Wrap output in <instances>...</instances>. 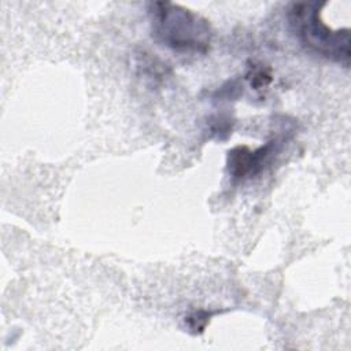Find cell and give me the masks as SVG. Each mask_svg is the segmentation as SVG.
Returning <instances> with one entry per match:
<instances>
[{
  "mask_svg": "<svg viewBox=\"0 0 351 351\" xmlns=\"http://www.w3.org/2000/svg\"><path fill=\"white\" fill-rule=\"evenodd\" d=\"M325 4L318 1L292 3L287 12L289 27L310 52L348 67L351 56L350 29L332 30L321 19V8Z\"/></svg>",
  "mask_w": 351,
  "mask_h": 351,
  "instance_id": "7a4b0ae2",
  "label": "cell"
},
{
  "mask_svg": "<svg viewBox=\"0 0 351 351\" xmlns=\"http://www.w3.org/2000/svg\"><path fill=\"white\" fill-rule=\"evenodd\" d=\"M152 37L162 45L191 53L208 51L213 29L197 12L170 1H154L148 8Z\"/></svg>",
  "mask_w": 351,
  "mask_h": 351,
  "instance_id": "6da1fadb",
  "label": "cell"
},
{
  "mask_svg": "<svg viewBox=\"0 0 351 351\" xmlns=\"http://www.w3.org/2000/svg\"><path fill=\"white\" fill-rule=\"evenodd\" d=\"M185 321L188 322L189 328L195 333H197V332H202L204 329V326L207 325V322L210 321V314L206 311H196L192 315H189Z\"/></svg>",
  "mask_w": 351,
  "mask_h": 351,
  "instance_id": "5b68a950",
  "label": "cell"
},
{
  "mask_svg": "<svg viewBox=\"0 0 351 351\" xmlns=\"http://www.w3.org/2000/svg\"><path fill=\"white\" fill-rule=\"evenodd\" d=\"M273 143L256 149L237 145L228 152V171L234 180H243L259 173L273 152Z\"/></svg>",
  "mask_w": 351,
  "mask_h": 351,
  "instance_id": "3957f363",
  "label": "cell"
},
{
  "mask_svg": "<svg viewBox=\"0 0 351 351\" xmlns=\"http://www.w3.org/2000/svg\"><path fill=\"white\" fill-rule=\"evenodd\" d=\"M247 78L250 80V84L254 89H262L271 81V74L269 69L263 67L262 64H258L250 67Z\"/></svg>",
  "mask_w": 351,
  "mask_h": 351,
  "instance_id": "277c9868",
  "label": "cell"
}]
</instances>
